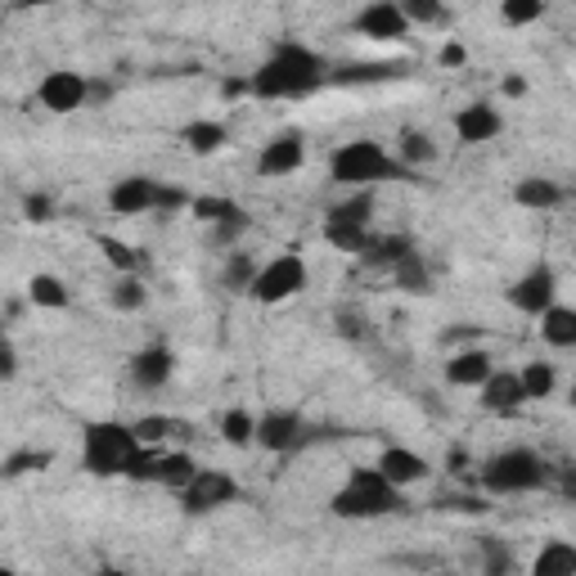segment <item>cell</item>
I'll list each match as a JSON object with an SVG mask.
<instances>
[{
    "instance_id": "cell-35",
    "label": "cell",
    "mask_w": 576,
    "mask_h": 576,
    "mask_svg": "<svg viewBox=\"0 0 576 576\" xmlns=\"http://www.w3.org/2000/svg\"><path fill=\"white\" fill-rule=\"evenodd\" d=\"M257 275V257L243 253V249H230L226 262H221V288H230V293H249V284Z\"/></svg>"
},
{
    "instance_id": "cell-28",
    "label": "cell",
    "mask_w": 576,
    "mask_h": 576,
    "mask_svg": "<svg viewBox=\"0 0 576 576\" xmlns=\"http://www.w3.org/2000/svg\"><path fill=\"white\" fill-rule=\"evenodd\" d=\"M185 212H189L198 226H217V221L243 217V203H239V198H230V194H194Z\"/></svg>"
},
{
    "instance_id": "cell-2",
    "label": "cell",
    "mask_w": 576,
    "mask_h": 576,
    "mask_svg": "<svg viewBox=\"0 0 576 576\" xmlns=\"http://www.w3.org/2000/svg\"><path fill=\"white\" fill-rule=\"evenodd\" d=\"M392 176L405 181L415 172L401 168V162L388 153V145L369 140V136H356V140H347V145H338L334 153H329V181L343 185V189H375Z\"/></svg>"
},
{
    "instance_id": "cell-16",
    "label": "cell",
    "mask_w": 576,
    "mask_h": 576,
    "mask_svg": "<svg viewBox=\"0 0 576 576\" xmlns=\"http://www.w3.org/2000/svg\"><path fill=\"white\" fill-rule=\"evenodd\" d=\"M477 401H482V410H491V415H505V419H514L522 405H531L527 401V392H522V379H518V369H491V375L477 383Z\"/></svg>"
},
{
    "instance_id": "cell-26",
    "label": "cell",
    "mask_w": 576,
    "mask_h": 576,
    "mask_svg": "<svg viewBox=\"0 0 576 576\" xmlns=\"http://www.w3.org/2000/svg\"><path fill=\"white\" fill-rule=\"evenodd\" d=\"M198 460L189 450H158V464H153V482L149 486H168V491H181L189 477H194Z\"/></svg>"
},
{
    "instance_id": "cell-11",
    "label": "cell",
    "mask_w": 576,
    "mask_h": 576,
    "mask_svg": "<svg viewBox=\"0 0 576 576\" xmlns=\"http://www.w3.org/2000/svg\"><path fill=\"white\" fill-rule=\"evenodd\" d=\"M352 27L356 36L375 41V46H401V41H410V19L401 14L396 0H369Z\"/></svg>"
},
{
    "instance_id": "cell-31",
    "label": "cell",
    "mask_w": 576,
    "mask_h": 576,
    "mask_svg": "<svg viewBox=\"0 0 576 576\" xmlns=\"http://www.w3.org/2000/svg\"><path fill=\"white\" fill-rule=\"evenodd\" d=\"M518 379H522L527 401H550V396L558 392V369H554V360H527V365L518 369Z\"/></svg>"
},
{
    "instance_id": "cell-4",
    "label": "cell",
    "mask_w": 576,
    "mask_h": 576,
    "mask_svg": "<svg viewBox=\"0 0 576 576\" xmlns=\"http://www.w3.org/2000/svg\"><path fill=\"white\" fill-rule=\"evenodd\" d=\"M140 446L136 428L122 424V419H95L81 428V473L91 477H122V469H127L131 450Z\"/></svg>"
},
{
    "instance_id": "cell-39",
    "label": "cell",
    "mask_w": 576,
    "mask_h": 576,
    "mask_svg": "<svg viewBox=\"0 0 576 576\" xmlns=\"http://www.w3.org/2000/svg\"><path fill=\"white\" fill-rule=\"evenodd\" d=\"M208 230V249L212 253H230V249H239L243 243V234L253 230V217L243 212V217H230V221H217V226H203Z\"/></svg>"
},
{
    "instance_id": "cell-22",
    "label": "cell",
    "mask_w": 576,
    "mask_h": 576,
    "mask_svg": "<svg viewBox=\"0 0 576 576\" xmlns=\"http://www.w3.org/2000/svg\"><path fill=\"white\" fill-rule=\"evenodd\" d=\"M410 249H415V239H410V234H369V243H365L356 257H360V266H369V270H392Z\"/></svg>"
},
{
    "instance_id": "cell-18",
    "label": "cell",
    "mask_w": 576,
    "mask_h": 576,
    "mask_svg": "<svg viewBox=\"0 0 576 576\" xmlns=\"http://www.w3.org/2000/svg\"><path fill=\"white\" fill-rule=\"evenodd\" d=\"M491 369H496V360H491V352L486 347H456L450 352V360H446V383L450 388H477Z\"/></svg>"
},
{
    "instance_id": "cell-20",
    "label": "cell",
    "mask_w": 576,
    "mask_h": 576,
    "mask_svg": "<svg viewBox=\"0 0 576 576\" xmlns=\"http://www.w3.org/2000/svg\"><path fill=\"white\" fill-rule=\"evenodd\" d=\"M181 145L194 158H212V153H221L230 145V127H226V122H217V117H194V122H185V127H181Z\"/></svg>"
},
{
    "instance_id": "cell-5",
    "label": "cell",
    "mask_w": 576,
    "mask_h": 576,
    "mask_svg": "<svg viewBox=\"0 0 576 576\" xmlns=\"http://www.w3.org/2000/svg\"><path fill=\"white\" fill-rule=\"evenodd\" d=\"M545 482H550V464L531 446L496 450V456L482 464L486 496H531V491H541Z\"/></svg>"
},
{
    "instance_id": "cell-40",
    "label": "cell",
    "mask_w": 576,
    "mask_h": 576,
    "mask_svg": "<svg viewBox=\"0 0 576 576\" xmlns=\"http://www.w3.org/2000/svg\"><path fill=\"white\" fill-rule=\"evenodd\" d=\"M545 19V0H500V23L505 27H531Z\"/></svg>"
},
{
    "instance_id": "cell-3",
    "label": "cell",
    "mask_w": 576,
    "mask_h": 576,
    "mask_svg": "<svg viewBox=\"0 0 576 576\" xmlns=\"http://www.w3.org/2000/svg\"><path fill=\"white\" fill-rule=\"evenodd\" d=\"M401 509H405L401 486H392L379 469H352L347 482L329 496V514L343 522H375V518H388Z\"/></svg>"
},
{
    "instance_id": "cell-30",
    "label": "cell",
    "mask_w": 576,
    "mask_h": 576,
    "mask_svg": "<svg viewBox=\"0 0 576 576\" xmlns=\"http://www.w3.org/2000/svg\"><path fill=\"white\" fill-rule=\"evenodd\" d=\"M55 464V450L50 446H23V450H10L0 460V477H27V473H46Z\"/></svg>"
},
{
    "instance_id": "cell-7",
    "label": "cell",
    "mask_w": 576,
    "mask_h": 576,
    "mask_svg": "<svg viewBox=\"0 0 576 576\" xmlns=\"http://www.w3.org/2000/svg\"><path fill=\"white\" fill-rule=\"evenodd\" d=\"M176 496V505H181V514H189V518H208V514H217V509H230V505H239V482L226 473V469H194V477L181 486V491H172Z\"/></svg>"
},
{
    "instance_id": "cell-25",
    "label": "cell",
    "mask_w": 576,
    "mask_h": 576,
    "mask_svg": "<svg viewBox=\"0 0 576 576\" xmlns=\"http://www.w3.org/2000/svg\"><path fill=\"white\" fill-rule=\"evenodd\" d=\"M27 302L36 311H68L72 307V288L59 275H50V270H36L27 279Z\"/></svg>"
},
{
    "instance_id": "cell-44",
    "label": "cell",
    "mask_w": 576,
    "mask_h": 576,
    "mask_svg": "<svg viewBox=\"0 0 576 576\" xmlns=\"http://www.w3.org/2000/svg\"><path fill=\"white\" fill-rule=\"evenodd\" d=\"M189 189H181V185H168V181H162L158 185V203H153V217H172V212H185L189 208Z\"/></svg>"
},
{
    "instance_id": "cell-36",
    "label": "cell",
    "mask_w": 576,
    "mask_h": 576,
    "mask_svg": "<svg viewBox=\"0 0 576 576\" xmlns=\"http://www.w3.org/2000/svg\"><path fill=\"white\" fill-rule=\"evenodd\" d=\"M531 572L537 576H572L576 572V545L572 541H550L537 554V563H531Z\"/></svg>"
},
{
    "instance_id": "cell-1",
    "label": "cell",
    "mask_w": 576,
    "mask_h": 576,
    "mask_svg": "<svg viewBox=\"0 0 576 576\" xmlns=\"http://www.w3.org/2000/svg\"><path fill=\"white\" fill-rule=\"evenodd\" d=\"M329 81L324 55H315L302 41H279V46L249 72V95L253 100H307Z\"/></svg>"
},
{
    "instance_id": "cell-10",
    "label": "cell",
    "mask_w": 576,
    "mask_h": 576,
    "mask_svg": "<svg viewBox=\"0 0 576 576\" xmlns=\"http://www.w3.org/2000/svg\"><path fill=\"white\" fill-rule=\"evenodd\" d=\"M302 162H307V131H302V127H279V131L257 149V176L284 181V176L302 172Z\"/></svg>"
},
{
    "instance_id": "cell-33",
    "label": "cell",
    "mask_w": 576,
    "mask_h": 576,
    "mask_svg": "<svg viewBox=\"0 0 576 576\" xmlns=\"http://www.w3.org/2000/svg\"><path fill=\"white\" fill-rule=\"evenodd\" d=\"M131 428H136V437H140L145 446H162L168 437H194V428H189L185 419H176V415H145V419H136Z\"/></svg>"
},
{
    "instance_id": "cell-38",
    "label": "cell",
    "mask_w": 576,
    "mask_h": 576,
    "mask_svg": "<svg viewBox=\"0 0 576 576\" xmlns=\"http://www.w3.org/2000/svg\"><path fill=\"white\" fill-rule=\"evenodd\" d=\"M324 243L338 249L347 257H356L365 243H369V226H352V221H324Z\"/></svg>"
},
{
    "instance_id": "cell-27",
    "label": "cell",
    "mask_w": 576,
    "mask_h": 576,
    "mask_svg": "<svg viewBox=\"0 0 576 576\" xmlns=\"http://www.w3.org/2000/svg\"><path fill=\"white\" fill-rule=\"evenodd\" d=\"M405 64H347V68H329L334 87H365V81H401Z\"/></svg>"
},
{
    "instance_id": "cell-49",
    "label": "cell",
    "mask_w": 576,
    "mask_h": 576,
    "mask_svg": "<svg viewBox=\"0 0 576 576\" xmlns=\"http://www.w3.org/2000/svg\"><path fill=\"white\" fill-rule=\"evenodd\" d=\"M500 95H505V100H518V95H527V81H522L518 72H509V77L500 81Z\"/></svg>"
},
{
    "instance_id": "cell-34",
    "label": "cell",
    "mask_w": 576,
    "mask_h": 576,
    "mask_svg": "<svg viewBox=\"0 0 576 576\" xmlns=\"http://www.w3.org/2000/svg\"><path fill=\"white\" fill-rule=\"evenodd\" d=\"M324 221H352V226H369L375 221V189H347L343 203L329 208Z\"/></svg>"
},
{
    "instance_id": "cell-9",
    "label": "cell",
    "mask_w": 576,
    "mask_h": 576,
    "mask_svg": "<svg viewBox=\"0 0 576 576\" xmlns=\"http://www.w3.org/2000/svg\"><path fill=\"white\" fill-rule=\"evenodd\" d=\"M36 100H41V108L55 113V117L81 113V108H87V100H91V77L77 72V68H55V72L41 77Z\"/></svg>"
},
{
    "instance_id": "cell-51",
    "label": "cell",
    "mask_w": 576,
    "mask_h": 576,
    "mask_svg": "<svg viewBox=\"0 0 576 576\" xmlns=\"http://www.w3.org/2000/svg\"><path fill=\"white\" fill-rule=\"evenodd\" d=\"M5 572H10V567H5V563H0V576H5Z\"/></svg>"
},
{
    "instance_id": "cell-32",
    "label": "cell",
    "mask_w": 576,
    "mask_h": 576,
    "mask_svg": "<svg viewBox=\"0 0 576 576\" xmlns=\"http://www.w3.org/2000/svg\"><path fill=\"white\" fill-rule=\"evenodd\" d=\"M95 249L104 253V262H108L117 275H140V270L149 266L145 253H136L131 243H122V239H113V234H95Z\"/></svg>"
},
{
    "instance_id": "cell-46",
    "label": "cell",
    "mask_w": 576,
    "mask_h": 576,
    "mask_svg": "<svg viewBox=\"0 0 576 576\" xmlns=\"http://www.w3.org/2000/svg\"><path fill=\"white\" fill-rule=\"evenodd\" d=\"M437 64H441V68H469V46H464V41H446L441 55H437Z\"/></svg>"
},
{
    "instance_id": "cell-15",
    "label": "cell",
    "mask_w": 576,
    "mask_h": 576,
    "mask_svg": "<svg viewBox=\"0 0 576 576\" xmlns=\"http://www.w3.org/2000/svg\"><path fill=\"white\" fill-rule=\"evenodd\" d=\"M127 375H131V383H136V388H145V392L168 388V383H172V375H176V352H172L168 343H149V347L131 352Z\"/></svg>"
},
{
    "instance_id": "cell-47",
    "label": "cell",
    "mask_w": 576,
    "mask_h": 576,
    "mask_svg": "<svg viewBox=\"0 0 576 576\" xmlns=\"http://www.w3.org/2000/svg\"><path fill=\"white\" fill-rule=\"evenodd\" d=\"M19 375V352H14V343L0 334V383H10Z\"/></svg>"
},
{
    "instance_id": "cell-43",
    "label": "cell",
    "mask_w": 576,
    "mask_h": 576,
    "mask_svg": "<svg viewBox=\"0 0 576 576\" xmlns=\"http://www.w3.org/2000/svg\"><path fill=\"white\" fill-rule=\"evenodd\" d=\"M482 567H486V576H505V572H514V550L509 545H500L496 537H482Z\"/></svg>"
},
{
    "instance_id": "cell-23",
    "label": "cell",
    "mask_w": 576,
    "mask_h": 576,
    "mask_svg": "<svg viewBox=\"0 0 576 576\" xmlns=\"http://www.w3.org/2000/svg\"><path fill=\"white\" fill-rule=\"evenodd\" d=\"M537 320H541V338H545L554 352H572V347H576V311H572L567 302L554 298Z\"/></svg>"
},
{
    "instance_id": "cell-37",
    "label": "cell",
    "mask_w": 576,
    "mask_h": 576,
    "mask_svg": "<svg viewBox=\"0 0 576 576\" xmlns=\"http://www.w3.org/2000/svg\"><path fill=\"white\" fill-rule=\"evenodd\" d=\"M217 433H221V441H226V446L249 450V446H253V410L230 405L226 415H221V424H217Z\"/></svg>"
},
{
    "instance_id": "cell-8",
    "label": "cell",
    "mask_w": 576,
    "mask_h": 576,
    "mask_svg": "<svg viewBox=\"0 0 576 576\" xmlns=\"http://www.w3.org/2000/svg\"><path fill=\"white\" fill-rule=\"evenodd\" d=\"M253 446L270 450V456H298V450H307V419L284 405L262 410V415H253Z\"/></svg>"
},
{
    "instance_id": "cell-6",
    "label": "cell",
    "mask_w": 576,
    "mask_h": 576,
    "mask_svg": "<svg viewBox=\"0 0 576 576\" xmlns=\"http://www.w3.org/2000/svg\"><path fill=\"white\" fill-rule=\"evenodd\" d=\"M311 270L302 262V253H275L270 262H257V275L249 284V298L262 307H279V302H293L307 293Z\"/></svg>"
},
{
    "instance_id": "cell-48",
    "label": "cell",
    "mask_w": 576,
    "mask_h": 576,
    "mask_svg": "<svg viewBox=\"0 0 576 576\" xmlns=\"http://www.w3.org/2000/svg\"><path fill=\"white\" fill-rule=\"evenodd\" d=\"M477 334H482L477 324H456V329H446V343H450V347H469Z\"/></svg>"
},
{
    "instance_id": "cell-14",
    "label": "cell",
    "mask_w": 576,
    "mask_h": 576,
    "mask_svg": "<svg viewBox=\"0 0 576 576\" xmlns=\"http://www.w3.org/2000/svg\"><path fill=\"white\" fill-rule=\"evenodd\" d=\"M158 176H145V172H131V176H122L108 185V212L113 217H145L153 212V203H158Z\"/></svg>"
},
{
    "instance_id": "cell-21",
    "label": "cell",
    "mask_w": 576,
    "mask_h": 576,
    "mask_svg": "<svg viewBox=\"0 0 576 576\" xmlns=\"http://www.w3.org/2000/svg\"><path fill=\"white\" fill-rule=\"evenodd\" d=\"M388 275H392V284L401 288V293H410V298H428L433 293V266H428V257L419 249H410Z\"/></svg>"
},
{
    "instance_id": "cell-24",
    "label": "cell",
    "mask_w": 576,
    "mask_h": 576,
    "mask_svg": "<svg viewBox=\"0 0 576 576\" xmlns=\"http://www.w3.org/2000/svg\"><path fill=\"white\" fill-rule=\"evenodd\" d=\"M401 168H410V172H419V168H428V162H437V140H433V131H424V127H405V131H396V153H392Z\"/></svg>"
},
{
    "instance_id": "cell-17",
    "label": "cell",
    "mask_w": 576,
    "mask_h": 576,
    "mask_svg": "<svg viewBox=\"0 0 576 576\" xmlns=\"http://www.w3.org/2000/svg\"><path fill=\"white\" fill-rule=\"evenodd\" d=\"M392 486H419L428 473H433V464L419 456V450H410V446H383L379 450V464H375Z\"/></svg>"
},
{
    "instance_id": "cell-29",
    "label": "cell",
    "mask_w": 576,
    "mask_h": 576,
    "mask_svg": "<svg viewBox=\"0 0 576 576\" xmlns=\"http://www.w3.org/2000/svg\"><path fill=\"white\" fill-rule=\"evenodd\" d=\"M108 307H113L117 315H140V311L149 307L145 279H140V275H117V279L108 284Z\"/></svg>"
},
{
    "instance_id": "cell-12",
    "label": "cell",
    "mask_w": 576,
    "mask_h": 576,
    "mask_svg": "<svg viewBox=\"0 0 576 576\" xmlns=\"http://www.w3.org/2000/svg\"><path fill=\"white\" fill-rule=\"evenodd\" d=\"M554 298H558V275H554L550 262H537L527 275H518L514 288H509V307L522 311V315H531V320H537Z\"/></svg>"
},
{
    "instance_id": "cell-45",
    "label": "cell",
    "mask_w": 576,
    "mask_h": 576,
    "mask_svg": "<svg viewBox=\"0 0 576 576\" xmlns=\"http://www.w3.org/2000/svg\"><path fill=\"white\" fill-rule=\"evenodd\" d=\"M23 217H27L32 226L55 221V198H50V194H27V198H23Z\"/></svg>"
},
{
    "instance_id": "cell-50",
    "label": "cell",
    "mask_w": 576,
    "mask_h": 576,
    "mask_svg": "<svg viewBox=\"0 0 576 576\" xmlns=\"http://www.w3.org/2000/svg\"><path fill=\"white\" fill-rule=\"evenodd\" d=\"M19 10H50V5H64V0H14Z\"/></svg>"
},
{
    "instance_id": "cell-13",
    "label": "cell",
    "mask_w": 576,
    "mask_h": 576,
    "mask_svg": "<svg viewBox=\"0 0 576 576\" xmlns=\"http://www.w3.org/2000/svg\"><path fill=\"white\" fill-rule=\"evenodd\" d=\"M456 140L460 145H491V140H500L505 136V113L491 104V100H473V104H464L460 113H456Z\"/></svg>"
},
{
    "instance_id": "cell-42",
    "label": "cell",
    "mask_w": 576,
    "mask_h": 576,
    "mask_svg": "<svg viewBox=\"0 0 576 576\" xmlns=\"http://www.w3.org/2000/svg\"><path fill=\"white\" fill-rule=\"evenodd\" d=\"M334 324H338V334H343L347 343H369V338H375V324H369V315H365V311L343 307V311L334 315Z\"/></svg>"
},
{
    "instance_id": "cell-41",
    "label": "cell",
    "mask_w": 576,
    "mask_h": 576,
    "mask_svg": "<svg viewBox=\"0 0 576 576\" xmlns=\"http://www.w3.org/2000/svg\"><path fill=\"white\" fill-rule=\"evenodd\" d=\"M401 14L410 19V27H433L446 23V0H396Z\"/></svg>"
},
{
    "instance_id": "cell-19",
    "label": "cell",
    "mask_w": 576,
    "mask_h": 576,
    "mask_svg": "<svg viewBox=\"0 0 576 576\" xmlns=\"http://www.w3.org/2000/svg\"><path fill=\"white\" fill-rule=\"evenodd\" d=\"M514 203L527 212H554L567 203V189L550 176H522V181H514Z\"/></svg>"
}]
</instances>
